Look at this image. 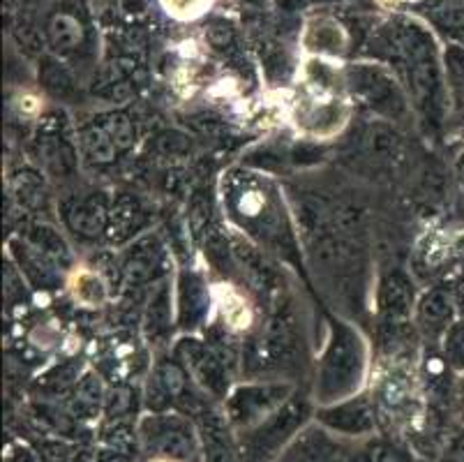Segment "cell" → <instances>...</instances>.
<instances>
[{"instance_id": "1", "label": "cell", "mask_w": 464, "mask_h": 462, "mask_svg": "<svg viewBox=\"0 0 464 462\" xmlns=\"http://www.w3.org/2000/svg\"><path fill=\"white\" fill-rule=\"evenodd\" d=\"M365 379V342L356 330L337 321L333 326L331 342L319 363L316 398L324 405L349 400L356 396Z\"/></svg>"}, {"instance_id": "2", "label": "cell", "mask_w": 464, "mask_h": 462, "mask_svg": "<svg viewBox=\"0 0 464 462\" xmlns=\"http://www.w3.org/2000/svg\"><path fill=\"white\" fill-rule=\"evenodd\" d=\"M310 407L301 398H289L280 409L261 421L259 426L247 432H240L238 442L240 462H271L280 457V453L289 447L305 426Z\"/></svg>"}, {"instance_id": "3", "label": "cell", "mask_w": 464, "mask_h": 462, "mask_svg": "<svg viewBox=\"0 0 464 462\" xmlns=\"http://www.w3.org/2000/svg\"><path fill=\"white\" fill-rule=\"evenodd\" d=\"M141 437L146 448L162 460L197 462L199 456H204L192 423L185 421L179 414H160V417L146 418L141 426Z\"/></svg>"}, {"instance_id": "4", "label": "cell", "mask_w": 464, "mask_h": 462, "mask_svg": "<svg viewBox=\"0 0 464 462\" xmlns=\"http://www.w3.org/2000/svg\"><path fill=\"white\" fill-rule=\"evenodd\" d=\"M291 396L285 384H250L240 387L227 400V421L238 432H247L280 409Z\"/></svg>"}, {"instance_id": "5", "label": "cell", "mask_w": 464, "mask_h": 462, "mask_svg": "<svg viewBox=\"0 0 464 462\" xmlns=\"http://www.w3.org/2000/svg\"><path fill=\"white\" fill-rule=\"evenodd\" d=\"M349 453L333 439L331 430L319 426L303 428L289 447L280 453L277 462H347Z\"/></svg>"}, {"instance_id": "6", "label": "cell", "mask_w": 464, "mask_h": 462, "mask_svg": "<svg viewBox=\"0 0 464 462\" xmlns=\"http://www.w3.org/2000/svg\"><path fill=\"white\" fill-rule=\"evenodd\" d=\"M316 418L326 430L347 435V437H361V435H370L374 430L372 407L362 398H349V400L324 407Z\"/></svg>"}, {"instance_id": "7", "label": "cell", "mask_w": 464, "mask_h": 462, "mask_svg": "<svg viewBox=\"0 0 464 462\" xmlns=\"http://www.w3.org/2000/svg\"><path fill=\"white\" fill-rule=\"evenodd\" d=\"M379 308H382L383 324L398 326L411 315V285L400 273L388 275L379 291Z\"/></svg>"}, {"instance_id": "8", "label": "cell", "mask_w": 464, "mask_h": 462, "mask_svg": "<svg viewBox=\"0 0 464 462\" xmlns=\"http://www.w3.org/2000/svg\"><path fill=\"white\" fill-rule=\"evenodd\" d=\"M365 143H368L370 158L377 162L388 164V167H400L407 162V143L402 134L395 133L386 123H374L365 134Z\"/></svg>"}, {"instance_id": "9", "label": "cell", "mask_w": 464, "mask_h": 462, "mask_svg": "<svg viewBox=\"0 0 464 462\" xmlns=\"http://www.w3.org/2000/svg\"><path fill=\"white\" fill-rule=\"evenodd\" d=\"M180 354L185 356L188 368L204 387H208L213 393L222 391V387H225V372H222L218 359L206 347L197 345V342H185L180 347Z\"/></svg>"}, {"instance_id": "10", "label": "cell", "mask_w": 464, "mask_h": 462, "mask_svg": "<svg viewBox=\"0 0 464 462\" xmlns=\"http://www.w3.org/2000/svg\"><path fill=\"white\" fill-rule=\"evenodd\" d=\"M353 88L368 100V104L382 109V112L395 113L398 109H402V102L395 95V86L379 72H361L353 82Z\"/></svg>"}, {"instance_id": "11", "label": "cell", "mask_w": 464, "mask_h": 462, "mask_svg": "<svg viewBox=\"0 0 464 462\" xmlns=\"http://www.w3.org/2000/svg\"><path fill=\"white\" fill-rule=\"evenodd\" d=\"M347 107L342 102L314 104L303 116H298V125H303L307 133L316 134V137H331V134L340 133V127L347 121Z\"/></svg>"}, {"instance_id": "12", "label": "cell", "mask_w": 464, "mask_h": 462, "mask_svg": "<svg viewBox=\"0 0 464 462\" xmlns=\"http://www.w3.org/2000/svg\"><path fill=\"white\" fill-rule=\"evenodd\" d=\"M204 462H240L238 448L229 439V432L218 418H206L201 426Z\"/></svg>"}, {"instance_id": "13", "label": "cell", "mask_w": 464, "mask_h": 462, "mask_svg": "<svg viewBox=\"0 0 464 462\" xmlns=\"http://www.w3.org/2000/svg\"><path fill=\"white\" fill-rule=\"evenodd\" d=\"M347 462H411V456L388 439H368L349 453Z\"/></svg>"}, {"instance_id": "14", "label": "cell", "mask_w": 464, "mask_h": 462, "mask_svg": "<svg viewBox=\"0 0 464 462\" xmlns=\"http://www.w3.org/2000/svg\"><path fill=\"white\" fill-rule=\"evenodd\" d=\"M72 229H77L79 234L83 236H95L100 234L107 224V213H104V206L97 202H83L79 203L77 209L72 211L70 215Z\"/></svg>"}, {"instance_id": "15", "label": "cell", "mask_w": 464, "mask_h": 462, "mask_svg": "<svg viewBox=\"0 0 464 462\" xmlns=\"http://www.w3.org/2000/svg\"><path fill=\"white\" fill-rule=\"evenodd\" d=\"M82 142L86 152L97 162H111L116 158L118 146L113 143V139L109 137L107 130L102 125H91L82 133Z\"/></svg>"}, {"instance_id": "16", "label": "cell", "mask_w": 464, "mask_h": 462, "mask_svg": "<svg viewBox=\"0 0 464 462\" xmlns=\"http://www.w3.org/2000/svg\"><path fill=\"white\" fill-rule=\"evenodd\" d=\"M450 315V303L446 299V294L441 291H430L425 294V299L420 300L419 305V319L423 329H439V326H444V321L449 319Z\"/></svg>"}, {"instance_id": "17", "label": "cell", "mask_w": 464, "mask_h": 462, "mask_svg": "<svg viewBox=\"0 0 464 462\" xmlns=\"http://www.w3.org/2000/svg\"><path fill=\"white\" fill-rule=\"evenodd\" d=\"M72 294L83 305H102L107 299L104 282L91 270H79L72 280Z\"/></svg>"}, {"instance_id": "18", "label": "cell", "mask_w": 464, "mask_h": 462, "mask_svg": "<svg viewBox=\"0 0 464 462\" xmlns=\"http://www.w3.org/2000/svg\"><path fill=\"white\" fill-rule=\"evenodd\" d=\"M180 287H183L180 290V315H183L185 321L189 317V326H192L204 312V290H201V282L194 275H185Z\"/></svg>"}, {"instance_id": "19", "label": "cell", "mask_w": 464, "mask_h": 462, "mask_svg": "<svg viewBox=\"0 0 464 462\" xmlns=\"http://www.w3.org/2000/svg\"><path fill=\"white\" fill-rule=\"evenodd\" d=\"M100 125L107 130L109 137L113 139L118 148H130L134 142V127L130 123L128 116H121V113H111V116L104 118Z\"/></svg>"}, {"instance_id": "20", "label": "cell", "mask_w": 464, "mask_h": 462, "mask_svg": "<svg viewBox=\"0 0 464 462\" xmlns=\"http://www.w3.org/2000/svg\"><path fill=\"white\" fill-rule=\"evenodd\" d=\"M52 40L56 44V49H74L79 44V40H82V31H79V25L74 21L61 16L52 25Z\"/></svg>"}, {"instance_id": "21", "label": "cell", "mask_w": 464, "mask_h": 462, "mask_svg": "<svg viewBox=\"0 0 464 462\" xmlns=\"http://www.w3.org/2000/svg\"><path fill=\"white\" fill-rule=\"evenodd\" d=\"M164 10L176 19H197L208 10L210 0H162Z\"/></svg>"}, {"instance_id": "22", "label": "cell", "mask_w": 464, "mask_h": 462, "mask_svg": "<svg viewBox=\"0 0 464 462\" xmlns=\"http://www.w3.org/2000/svg\"><path fill=\"white\" fill-rule=\"evenodd\" d=\"M222 312H225V319L229 321L234 329H243L250 321V310H247V305L243 303L238 294L234 291H227V299L222 300Z\"/></svg>"}, {"instance_id": "23", "label": "cell", "mask_w": 464, "mask_h": 462, "mask_svg": "<svg viewBox=\"0 0 464 462\" xmlns=\"http://www.w3.org/2000/svg\"><path fill=\"white\" fill-rule=\"evenodd\" d=\"M446 354L453 361V366H464V324L450 329L449 338H446Z\"/></svg>"}, {"instance_id": "24", "label": "cell", "mask_w": 464, "mask_h": 462, "mask_svg": "<svg viewBox=\"0 0 464 462\" xmlns=\"http://www.w3.org/2000/svg\"><path fill=\"white\" fill-rule=\"evenodd\" d=\"M149 321H155L153 330H162L169 324V308H167V294H160L155 303H150Z\"/></svg>"}, {"instance_id": "25", "label": "cell", "mask_w": 464, "mask_h": 462, "mask_svg": "<svg viewBox=\"0 0 464 462\" xmlns=\"http://www.w3.org/2000/svg\"><path fill=\"white\" fill-rule=\"evenodd\" d=\"M379 3H382L383 7H395L400 3V0H379Z\"/></svg>"}, {"instance_id": "26", "label": "cell", "mask_w": 464, "mask_h": 462, "mask_svg": "<svg viewBox=\"0 0 464 462\" xmlns=\"http://www.w3.org/2000/svg\"><path fill=\"white\" fill-rule=\"evenodd\" d=\"M153 462H174V460H162V457H155Z\"/></svg>"}]
</instances>
